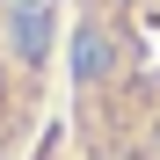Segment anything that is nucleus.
<instances>
[{"instance_id":"3","label":"nucleus","mask_w":160,"mask_h":160,"mask_svg":"<svg viewBox=\"0 0 160 160\" xmlns=\"http://www.w3.org/2000/svg\"><path fill=\"white\" fill-rule=\"evenodd\" d=\"M153 160H160V124H153Z\"/></svg>"},{"instance_id":"1","label":"nucleus","mask_w":160,"mask_h":160,"mask_svg":"<svg viewBox=\"0 0 160 160\" xmlns=\"http://www.w3.org/2000/svg\"><path fill=\"white\" fill-rule=\"evenodd\" d=\"M44 44H51V15H44V0H8V51L37 66Z\"/></svg>"},{"instance_id":"2","label":"nucleus","mask_w":160,"mask_h":160,"mask_svg":"<svg viewBox=\"0 0 160 160\" xmlns=\"http://www.w3.org/2000/svg\"><path fill=\"white\" fill-rule=\"evenodd\" d=\"M109 66H117V44L102 37V29H80V37H73V73H80V80H102Z\"/></svg>"}]
</instances>
